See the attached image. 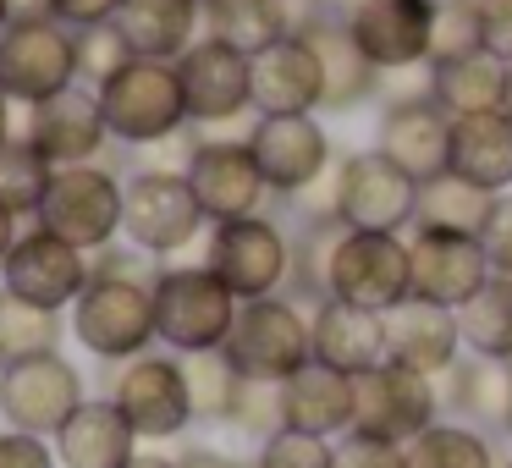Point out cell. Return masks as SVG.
<instances>
[{
  "instance_id": "cell-51",
  "label": "cell",
  "mask_w": 512,
  "mask_h": 468,
  "mask_svg": "<svg viewBox=\"0 0 512 468\" xmlns=\"http://www.w3.org/2000/svg\"><path fill=\"white\" fill-rule=\"evenodd\" d=\"M17 237H23V221H17L12 210H0V259L12 254V243H17Z\"/></svg>"
},
{
  "instance_id": "cell-19",
  "label": "cell",
  "mask_w": 512,
  "mask_h": 468,
  "mask_svg": "<svg viewBox=\"0 0 512 468\" xmlns=\"http://www.w3.org/2000/svg\"><path fill=\"white\" fill-rule=\"evenodd\" d=\"M435 6L441 0H353V6H342V23L375 72L419 67V61H430Z\"/></svg>"
},
{
  "instance_id": "cell-55",
  "label": "cell",
  "mask_w": 512,
  "mask_h": 468,
  "mask_svg": "<svg viewBox=\"0 0 512 468\" xmlns=\"http://www.w3.org/2000/svg\"><path fill=\"white\" fill-rule=\"evenodd\" d=\"M507 116H512V61H507Z\"/></svg>"
},
{
  "instance_id": "cell-60",
  "label": "cell",
  "mask_w": 512,
  "mask_h": 468,
  "mask_svg": "<svg viewBox=\"0 0 512 468\" xmlns=\"http://www.w3.org/2000/svg\"><path fill=\"white\" fill-rule=\"evenodd\" d=\"M501 468H512V457H507V463H501Z\"/></svg>"
},
{
  "instance_id": "cell-40",
  "label": "cell",
  "mask_w": 512,
  "mask_h": 468,
  "mask_svg": "<svg viewBox=\"0 0 512 468\" xmlns=\"http://www.w3.org/2000/svg\"><path fill=\"white\" fill-rule=\"evenodd\" d=\"M72 39H78V83H89V89H100V83L116 78L127 61H138L133 50H127V39H122V28H116V23L78 28Z\"/></svg>"
},
{
  "instance_id": "cell-61",
  "label": "cell",
  "mask_w": 512,
  "mask_h": 468,
  "mask_svg": "<svg viewBox=\"0 0 512 468\" xmlns=\"http://www.w3.org/2000/svg\"><path fill=\"white\" fill-rule=\"evenodd\" d=\"M507 435H512V419H507Z\"/></svg>"
},
{
  "instance_id": "cell-44",
  "label": "cell",
  "mask_w": 512,
  "mask_h": 468,
  "mask_svg": "<svg viewBox=\"0 0 512 468\" xmlns=\"http://www.w3.org/2000/svg\"><path fill=\"white\" fill-rule=\"evenodd\" d=\"M479 243H485V259L496 276H512V193H496L490 199V215L479 226Z\"/></svg>"
},
{
  "instance_id": "cell-37",
  "label": "cell",
  "mask_w": 512,
  "mask_h": 468,
  "mask_svg": "<svg viewBox=\"0 0 512 468\" xmlns=\"http://www.w3.org/2000/svg\"><path fill=\"white\" fill-rule=\"evenodd\" d=\"M50 177H56V166L23 133L12 144H0V210H12L17 221H34L50 193Z\"/></svg>"
},
{
  "instance_id": "cell-56",
  "label": "cell",
  "mask_w": 512,
  "mask_h": 468,
  "mask_svg": "<svg viewBox=\"0 0 512 468\" xmlns=\"http://www.w3.org/2000/svg\"><path fill=\"white\" fill-rule=\"evenodd\" d=\"M331 6H353V0H331Z\"/></svg>"
},
{
  "instance_id": "cell-28",
  "label": "cell",
  "mask_w": 512,
  "mask_h": 468,
  "mask_svg": "<svg viewBox=\"0 0 512 468\" xmlns=\"http://www.w3.org/2000/svg\"><path fill=\"white\" fill-rule=\"evenodd\" d=\"M441 408L452 413V419L485 430V435L507 430V419H512V364L463 353L441 375Z\"/></svg>"
},
{
  "instance_id": "cell-43",
  "label": "cell",
  "mask_w": 512,
  "mask_h": 468,
  "mask_svg": "<svg viewBox=\"0 0 512 468\" xmlns=\"http://www.w3.org/2000/svg\"><path fill=\"white\" fill-rule=\"evenodd\" d=\"M331 468H408V446H391V441H375V435L347 430L342 441H336Z\"/></svg>"
},
{
  "instance_id": "cell-14",
  "label": "cell",
  "mask_w": 512,
  "mask_h": 468,
  "mask_svg": "<svg viewBox=\"0 0 512 468\" xmlns=\"http://www.w3.org/2000/svg\"><path fill=\"white\" fill-rule=\"evenodd\" d=\"M89 281H94V254L72 248L67 237L45 232V226H28L12 243V254L0 259V287L50 314H67Z\"/></svg>"
},
{
  "instance_id": "cell-59",
  "label": "cell",
  "mask_w": 512,
  "mask_h": 468,
  "mask_svg": "<svg viewBox=\"0 0 512 468\" xmlns=\"http://www.w3.org/2000/svg\"><path fill=\"white\" fill-rule=\"evenodd\" d=\"M199 6H215V0H199Z\"/></svg>"
},
{
  "instance_id": "cell-1",
  "label": "cell",
  "mask_w": 512,
  "mask_h": 468,
  "mask_svg": "<svg viewBox=\"0 0 512 468\" xmlns=\"http://www.w3.org/2000/svg\"><path fill=\"white\" fill-rule=\"evenodd\" d=\"M204 210L182 166H138L122 171V243L144 248L149 259H177L204 237Z\"/></svg>"
},
{
  "instance_id": "cell-45",
  "label": "cell",
  "mask_w": 512,
  "mask_h": 468,
  "mask_svg": "<svg viewBox=\"0 0 512 468\" xmlns=\"http://www.w3.org/2000/svg\"><path fill=\"white\" fill-rule=\"evenodd\" d=\"M419 100H430V61H419V67H391L375 78L380 111H391V105H419Z\"/></svg>"
},
{
  "instance_id": "cell-50",
  "label": "cell",
  "mask_w": 512,
  "mask_h": 468,
  "mask_svg": "<svg viewBox=\"0 0 512 468\" xmlns=\"http://www.w3.org/2000/svg\"><path fill=\"white\" fill-rule=\"evenodd\" d=\"M127 468H177V457L160 452V446H138V457H133Z\"/></svg>"
},
{
  "instance_id": "cell-3",
  "label": "cell",
  "mask_w": 512,
  "mask_h": 468,
  "mask_svg": "<svg viewBox=\"0 0 512 468\" xmlns=\"http://www.w3.org/2000/svg\"><path fill=\"white\" fill-rule=\"evenodd\" d=\"M72 342L100 364H133V358L155 353V281H127V276H94L83 298L72 303Z\"/></svg>"
},
{
  "instance_id": "cell-36",
  "label": "cell",
  "mask_w": 512,
  "mask_h": 468,
  "mask_svg": "<svg viewBox=\"0 0 512 468\" xmlns=\"http://www.w3.org/2000/svg\"><path fill=\"white\" fill-rule=\"evenodd\" d=\"M61 342H67V314H50L0 287V358L6 364L34 353H61Z\"/></svg>"
},
{
  "instance_id": "cell-16",
  "label": "cell",
  "mask_w": 512,
  "mask_h": 468,
  "mask_svg": "<svg viewBox=\"0 0 512 468\" xmlns=\"http://www.w3.org/2000/svg\"><path fill=\"white\" fill-rule=\"evenodd\" d=\"M248 155L259 160L270 193L281 204L298 199L303 188H314L320 177H331L336 149L331 133H325L320 111L309 116H254V133H248Z\"/></svg>"
},
{
  "instance_id": "cell-57",
  "label": "cell",
  "mask_w": 512,
  "mask_h": 468,
  "mask_svg": "<svg viewBox=\"0 0 512 468\" xmlns=\"http://www.w3.org/2000/svg\"><path fill=\"white\" fill-rule=\"evenodd\" d=\"M287 6H309V0H287Z\"/></svg>"
},
{
  "instance_id": "cell-24",
  "label": "cell",
  "mask_w": 512,
  "mask_h": 468,
  "mask_svg": "<svg viewBox=\"0 0 512 468\" xmlns=\"http://www.w3.org/2000/svg\"><path fill=\"white\" fill-rule=\"evenodd\" d=\"M375 149L413 182H430L452 171V116L435 100L419 105H391L375 122Z\"/></svg>"
},
{
  "instance_id": "cell-29",
  "label": "cell",
  "mask_w": 512,
  "mask_h": 468,
  "mask_svg": "<svg viewBox=\"0 0 512 468\" xmlns=\"http://www.w3.org/2000/svg\"><path fill=\"white\" fill-rule=\"evenodd\" d=\"M116 28L138 61H177L204 34V6L199 0H122Z\"/></svg>"
},
{
  "instance_id": "cell-4",
  "label": "cell",
  "mask_w": 512,
  "mask_h": 468,
  "mask_svg": "<svg viewBox=\"0 0 512 468\" xmlns=\"http://www.w3.org/2000/svg\"><path fill=\"white\" fill-rule=\"evenodd\" d=\"M100 111H105V127H111V144L122 149L177 144L193 127L171 61H127L116 78L100 83Z\"/></svg>"
},
{
  "instance_id": "cell-48",
  "label": "cell",
  "mask_w": 512,
  "mask_h": 468,
  "mask_svg": "<svg viewBox=\"0 0 512 468\" xmlns=\"http://www.w3.org/2000/svg\"><path fill=\"white\" fill-rule=\"evenodd\" d=\"M485 17V50L501 61H512V0H474Z\"/></svg>"
},
{
  "instance_id": "cell-2",
  "label": "cell",
  "mask_w": 512,
  "mask_h": 468,
  "mask_svg": "<svg viewBox=\"0 0 512 468\" xmlns=\"http://www.w3.org/2000/svg\"><path fill=\"white\" fill-rule=\"evenodd\" d=\"M237 309L243 303L232 298L221 276L210 265H160L155 276V331L160 347L177 358L193 353H221L226 336L237 325Z\"/></svg>"
},
{
  "instance_id": "cell-7",
  "label": "cell",
  "mask_w": 512,
  "mask_h": 468,
  "mask_svg": "<svg viewBox=\"0 0 512 468\" xmlns=\"http://www.w3.org/2000/svg\"><path fill=\"white\" fill-rule=\"evenodd\" d=\"M34 226L67 237L83 254L122 243V171L94 160V166H61L50 177V193L39 204Z\"/></svg>"
},
{
  "instance_id": "cell-52",
  "label": "cell",
  "mask_w": 512,
  "mask_h": 468,
  "mask_svg": "<svg viewBox=\"0 0 512 468\" xmlns=\"http://www.w3.org/2000/svg\"><path fill=\"white\" fill-rule=\"evenodd\" d=\"M12 111H17V105L0 94V144H12V138H17V116Z\"/></svg>"
},
{
  "instance_id": "cell-41",
  "label": "cell",
  "mask_w": 512,
  "mask_h": 468,
  "mask_svg": "<svg viewBox=\"0 0 512 468\" xmlns=\"http://www.w3.org/2000/svg\"><path fill=\"white\" fill-rule=\"evenodd\" d=\"M331 463H336V441L303 430H276L270 441L254 446V468H331Z\"/></svg>"
},
{
  "instance_id": "cell-30",
  "label": "cell",
  "mask_w": 512,
  "mask_h": 468,
  "mask_svg": "<svg viewBox=\"0 0 512 468\" xmlns=\"http://www.w3.org/2000/svg\"><path fill=\"white\" fill-rule=\"evenodd\" d=\"M452 177L474 182L479 193H512V116H457L452 122Z\"/></svg>"
},
{
  "instance_id": "cell-8",
  "label": "cell",
  "mask_w": 512,
  "mask_h": 468,
  "mask_svg": "<svg viewBox=\"0 0 512 468\" xmlns=\"http://www.w3.org/2000/svg\"><path fill=\"white\" fill-rule=\"evenodd\" d=\"M105 397L127 413V424L138 430L144 446L177 441L193 430V391H188V364L166 347L133 358V364L111 369V391Z\"/></svg>"
},
{
  "instance_id": "cell-32",
  "label": "cell",
  "mask_w": 512,
  "mask_h": 468,
  "mask_svg": "<svg viewBox=\"0 0 512 468\" xmlns=\"http://www.w3.org/2000/svg\"><path fill=\"white\" fill-rule=\"evenodd\" d=\"M298 17L303 12L287 6V0H215V6H204V34H215L226 45H237L243 56H254L270 39L292 34Z\"/></svg>"
},
{
  "instance_id": "cell-11",
  "label": "cell",
  "mask_w": 512,
  "mask_h": 468,
  "mask_svg": "<svg viewBox=\"0 0 512 468\" xmlns=\"http://www.w3.org/2000/svg\"><path fill=\"white\" fill-rule=\"evenodd\" d=\"M419 182L397 171L375 144L336 160V221L347 232H413Z\"/></svg>"
},
{
  "instance_id": "cell-17",
  "label": "cell",
  "mask_w": 512,
  "mask_h": 468,
  "mask_svg": "<svg viewBox=\"0 0 512 468\" xmlns=\"http://www.w3.org/2000/svg\"><path fill=\"white\" fill-rule=\"evenodd\" d=\"M17 133L56 171L61 166H94V160L111 155V127H105V111H100V89H89V83H72V89L39 100L34 111H23Z\"/></svg>"
},
{
  "instance_id": "cell-13",
  "label": "cell",
  "mask_w": 512,
  "mask_h": 468,
  "mask_svg": "<svg viewBox=\"0 0 512 468\" xmlns=\"http://www.w3.org/2000/svg\"><path fill=\"white\" fill-rule=\"evenodd\" d=\"M441 419V380L413 375L402 364H380L353 380V430L375 441L408 446Z\"/></svg>"
},
{
  "instance_id": "cell-33",
  "label": "cell",
  "mask_w": 512,
  "mask_h": 468,
  "mask_svg": "<svg viewBox=\"0 0 512 468\" xmlns=\"http://www.w3.org/2000/svg\"><path fill=\"white\" fill-rule=\"evenodd\" d=\"M457 320H463V353L512 364V276H490L457 309Z\"/></svg>"
},
{
  "instance_id": "cell-27",
  "label": "cell",
  "mask_w": 512,
  "mask_h": 468,
  "mask_svg": "<svg viewBox=\"0 0 512 468\" xmlns=\"http://www.w3.org/2000/svg\"><path fill=\"white\" fill-rule=\"evenodd\" d=\"M281 424L303 435L342 441L353 430V375L309 358L292 380H281Z\"/></svg>"
},
{
  "instance_id": "cell-38",
  "label": "cell",
  "mask_w": 512,
  "mask_h": 468,
  "mask_svg": "<svg viewBox=\"0 0 512 468\" xmlns=\"http://www.w3.org/2000/svg\"><path fill=\"white\" fill-rule=\"evenodd\" d=\"M188 364V391H193V424H232L237 397H243V375L232 369L226 353H193Z\"/></svg>"
},
{
  "instance_id": "cell-58",
  "label": "cell",
  "mask_w": 512,
  "mask_h": 468,
  "mask_svg": "<svg viewBox=\"0 0 512 468\" xmlns=\"http://www.w3.org/2000/svg\"><path fill=\"white\" fill-rule=\"evenodd\" d=\"M0 375H6V358H0Z\"/></svg>"
},
{
  "instance_id": "cell-47",
  "label": "cell",
  "mask_w": 512,
  "mask_h": 468,
  "mask_svg": "<svg viewBox=\"0 0 512 468\" xmlns=\"http://www.w3.org/2000/svg\"><path fill=\"white\" fill-rule=\"evenodd\" d=\"M116 12H122V0H50V17H56L61 28H100V23H116Z\"/></svg>"
},
{
  "instance_id": "cell-22",
  "label": "cell",
  "mask_w": 512,
  "mask_h": 468,
  "mask_svg": "<svg viewBox=\"0 0 512 468\" xmlns=\"http://www.w3.org/2000/svg\"><path fill=\"white\" fill-rule=\"evenodd\" d=\"M380 331H386V364H402L413 375L441 380L463 358V320H457V309H441V303H397V309L380 314Z\"/></svg>"
},
{
  "instance_id": "cell-15",
  "label": "cell",
  "mask_w": 512,
  "mask_h": 468,
  "mask_svg": "<svg viewBox=\"0 0 512 468\" xmlns=\"http://www.w3.org/2000/svg\"><path fill=\"white\" fill-rule=\"evenodd\" d=\"M171 67H177L193 127H221V122H237V116H259L254 111V67H248V56L237 45H226L215 34H199Z\"/></svg>"
},
{
  "instance_id": "cell-23",
  "label": "cell",
  "mask_w": 512,
  "mask_h": 468,
  "mask_svg": "<svg viewBox=\"0 0 512 468\" xmlns=\"http://www.w3.org/2000/svg\"><path fill=\"white\" fill-rule=\"evenodd\" d=\"M303 39L314 45V56H320V72H325V111L347 116L358 111V105L375 100V78L380 72L364 61V50L353 45V34H347L342 23V6H331V0H309L298 17Z\"/></svg>"
},
{
  "instance_id": "cell-5",
  "label": "cell",
  "mask_w": 512,
  "mask_h": 468,
  "mask_svg": "<svg viewBox=\"0 0 512 468\" xmlns=\"http://www.w3.org/2000/svg\"><path fill=\"white\" fill-rule=\"evenodd\" d=\"M292 259H298L292 232L270 210L210 226V243H204V265L232 287L237 303L281 298V292L292 287Z\"/></svg>"
},
{
  "instance_id": "cell-10",
  "label": "cell",
  "mask_w": 512,
  "mask_h": 468,
  "mask_svg": "<svg viewBox=\"0 0 512 468\" xmlns=\"http://www.w3.org/2000/svg\"><path fill=\"white\" fill-rule=\"evenodd\" d=\"M325 298L386 314L413 298V254L402 232H342L325 276Z\"/></svg>"
},
{
  "instance_id": "cell-26",
  "label": "cell",
  "mask_w": 512,
  "mask_h": 468,
  "mask_svg": "<svg viewBox=\"0 0 512 468\" xmlns=\"http://www.w3.org/2000/svg\"><path fill=\"white\" fill-rule=\"evenodd\" d=\"M309 342H314V364H331L342 375H369V369L386 364V331H380V314L353 309V303H314L309 309Z\"/></svg>"
},
{
  "instance_id": "cell-46",
  "label": "cell",
  "mask_w": 512,
  "mask_h": 468,
  "mask_svg": "<svg viewBox=\"0 0 512 468\" xmlns=\"http://www.w3.org/2000/svg\"><path fill=\"white\" fill-rule=\"evenodd\" d=\"M0 468H61L56 441L28 430H0Z\"/></svg>"
},
{
  "instance_id": "cell-9",
  "label": "cell",
  "mask_w": 512,
  "mask_h": 468,
  "mask_svg": "<svg viewBox=\"0 0 512 468\" xmlns=\"http://www.w3.org/2000/svg\"><path fill=\"white\" fill-rule=\"evenodd\" d=\"M78 83V39L56 17H12L0 34V94L17 111Z\"/></svg>"
},
{
  "instance_id": "cell-6",
  "label": "cell",
  "mask_w": 512,
  "mask_h": 468,
  "mask_svg": "<svg viewBox=\"0 0 512 468\" xmlns=\"http://www.w3.org/2000/svg\"><path fill=\"white\" fill-rule=\"evenodd\" d=\"M232 358V369L243 380H265V386H281L292 380L303 364L314 358V342H309V309L298 298H254L237 309V325L221 347Z\"/></svg>"
},
{
  "instance_id": "cell-31",
  "label": "cell",
  "mask_w": 512,
  "mask_h": 468,
  "mask_svg": "<svg viewBox=\"0 0 512 468\" xmlns=\"http://www.w3.org/2000/svg\"><path fill=\"white\" fill-rule=\"evenodd\" d=\"M430 100L446 116H485V111H507V61L479 50V56H457V61H430Z\"/></svg>"
},
{
  "instance_id": "cell-49",
  "label": "cell",
  "mask_w": 512,
  "mask_h": 468,
  "mask_svg": "<svg viewBox=\"0 0 512 468\" xmlns=\"http://www.w3.org/2000/svg\"><path fill=\"white\" fill-rule=\"evenodd\" d=\"M177 468H254V463H243V457L221 452V446L193 441V446H182V452H177Z\"/></svg>"
},
{
  "instance_id": "cell-21",
  "label": "cell",
  "mask_w": 512,
  "mask_h": 468,
  "mask_svg": "<svg viewBox=\"0 0 512 468\" xmlns=\"http://www.w3.org/2000/svg\"><path fill=\"white\" fill-rule=\"evenodd\" d=\"M254 67V111L259 116H309L325 111V72L314 45L303 39V28L270 39L265 50L248 56Z\"/></svg>"
},
{
  "instance_id": "cell-34",
  "label": "cell",
  "mask_w": 512,
  "mask_h": 468,
  "mask_svg": "<svg viewBox=\"0 0 512 468\" xmlns=\"http://www.w3.org/2000/svg\"><path fill=\"white\" fill-rule=\"evenodd\" d=\"M408 468H501L485 430L463 419H435L419 441H408Z\"/></svg>"
},
{
  "instance_id": "cell-12",
  "label": "cell",
  "mask_w": 512,
  "mask_h": 468,
  "mask_svg": "<svg viewBox=\"0 0 512 468\" xmlns=\"http://www.w3.org/2000/svg\"><path fill=\"white\" fill-rule=\"evenodd\" d=\"M83 402H89V386H83V369L67 353L17 358L0 375V419H6V430L56 435Z\"/></svg>"
},
{
  "instance_id": "cell-18",
  "label": "cell",
  "mask_w": 512,
  "mask_h": 468,
  "mask_svg": "<svg viewBox=\"0 0 512 468\" xmlns=\"http://www.w3.org/2000/svg\"><path fill=\"white\" fill-rule=\"evenodd\" d=\"M193 182V199H199L204 221H243V215H265V204L276 199L259 171V160L248 155V144H210V138H193L188 160H182Z\"/></svg>"
},
{
  "instance_id": "cell-42",
  "label": "cell",
  "mask_w": 512,
  "mask_h": 468,
  "mask_svg": "<svg viewBox=\"0 0 512 468\" xmlns=\"http://www.w3.org/2000/svg\"><path fill=\"white\" fill-rule=\"evenodd\" d=\"M232 430L254 435V446L270 441L276 430H287V424H281V386H265V380H243V397H237Z\"/></svg>"
},
{
  "instance_id": "cell-53",
  "label": "cell",
  "mask_w": 512,
  "mask_h": 468,
  "mask_svg": "<svg viewBox=\"0 0 512 468\" xmlns=\"http://www.w3.org/2000/svg\"><path fill=\"white\" fill-rule=\"evenodd\" d=\"M12 17H50V0H6Z\"/></svg>"
},
{
  "instance_id": "cell-35",
  "label": "cell",
  "mask_w": 512,
  "mask_h": 468,
  "mask_svg": "<svg viewBox=\"0 0 512 468\" xmlns=\"http://www.w3.org/2000/svg\"><path fill=\"white\" fill-rule=\"evenodd\" d=\"M490 215V193H479L474 182L463 177H430L419 182V215H413V226H435V232H468L479 237V226H485Z\"/></svg>"
},
{
  "instance_id": "cell-25",
  "label": "cell",
  "mask_w": 512,
  "mask_h": 468,
  "mask_svg": "<svg viewBox=\"0 0 512 468\" xmlns=\"http://www.w3.org/2000/svg\"><path fill=\"white\" fill-rule=\"evenodd\" d=\"M50 441H56L61 468H127L138 457V446H144L111 397H89Z\"/></svg>"
},
{
  "instance_id": "cell-20",
  "label": "cell",
  "mask_w": 512,
  "mask_h": 468,
  "mask_svg": "<svg viewBox=\"0 0 512 468\" xmlns=\"http://www.w3.org/2000/svg\"><path fill=\"white\" fill-rule=\"evenodd\" d=\"M413 254V298L441 303V309H463L496 270L485 259V243L468 232H435V226H413L408 232Z\"/></svg>"
},
{
  "instance_id": "cell-39",
  "label": "cell",
  "mask_w": 512,
  "mask_h": 468,
  "mask_svg": "<svg viewBox=\"0 0 512 468\" xmlns=\"http://www.w3.org/2000/svg\"><path fill=\"white\" fill-rule=\"evenodd\" d=\"M485 50V17L474 0H441L435 6V34H430V61H457Z\"/></svg>"
},
{
  "instance_id": "cell-54",
  "label": "cell",
  "mask_w": 512,
  "mask_h": 468,
  "mask_svg": "<svg viewBox=\"0 0 512 468\" xmlns=\"http://www.w3.org/2000/svg\"><path fill=\"white\" fill-rule=\"evenodd\" d=\"M6 23H12V6H6V0H0V34H6Z\"/></svg>"
}]
</instances>
